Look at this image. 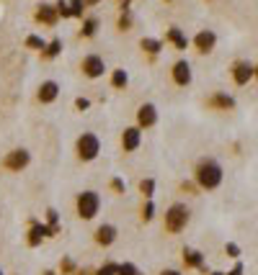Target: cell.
Wrapping results in <instances>:
<instances>
[{"label": "cell", "instance_id": "5", "mask_svg": "<svg viewBox=\"0 0 258 275\" xmlns=\"http://www.w3.org/2000/svg\"><path fill=\"white\" fill-rule=\"evenodd\" d=\"M28 162H31V155H28V149L18 147V149H10L8 155H5L3 167H8V170H13V173H21Z\"/></svg>", "mask_w": 258, "mask_h": 275}, {"label": "cell", "instance_id": "28", "mask_svg": "<svg viewBox=\"0 0 258 275\" xmlns=\"http://www.w3.org/2000/svg\"><path fill=\"white\" fill-rule=\"evenodd\" d=\"M57 13L62 18H72V10H70V3H65V0H57Z\"/></svg>", "mask_w": 258, "mask_h": 275}, {"label": "cell", "instance_id": "14", "mask_svg": "<svg viewBox=\"0 0 258 275\" xmlns=\"http://www.w3.org/2000/svg\"><path fill=\"white\" fill-rule=\"evenodd\" d=\"M116 226L114 224H101L98 229H96V242L101 244V247H109V244H114L116 242Z\"/></svg>", "mask_w": 258, "mask_h": 275}, {"label": "cell", "instance_id": "2", "mask_svg": "<svg viewBox=\"0 0 258 275\" xmlns=\"http://www.w3.org/2000/svg\"><path fill=\"white\" fill-rule=\"evenodd\" d=\"M189 221H191V211L184 203H173L168 211H165V224L163 226H165L168 234H178L189 226Z\"/></svg>", "mask_w": 258, "mask_h": 275}, {"label": "cell", "instance_id": "6", "mask_svg": "<svg viewBox=\"0 0 258 275\" xmlns=\"http://www.w3.org/2000/svg\"><path fill=\"white\" fill-rule=\"evenodd\" d=\"M80 70H83L85 78L96 80V78H101V75L106 72V62H103V57H98V54H88V57H83Z\"/></svg>", "mask_w": 258, "mask_h": 275}, {"label": "cell", "instance_id": "38", "mask_svg": "<svg viewBox=\"0 0 258 275\" xmlns=\"http://www.w3.org/2000/svg\"><path fill=\"white\" fill-rule=\"evenodd\" d=\"M85 3H88V5H98V3H101V0H85Z\"/></svg>", "mask_w": 258, "mask_h": 275}, {"label": "cell", "instance_id": "22", "mask_svg": "<svg viewBox=\"0 0 258 275\" xmlns=\"http://www.w3.org/2000/svg\"><path fill=\"white\" fill-rule=\"evenodd\" d=\"M127 83H129V75H127L124 70H114L111 85H114V88H127Z\"/></svg>", "mask_w": 258, "mask_h": 275}, {"label": "cell", "instance_id": "39", "mask_svg": "<svg viewBox=\"0 0 258 275\" xmlns=\"http://www.w3.org/2000/svg\"><path fill=\"white\" fill-rule=\"evenodd\" d=\"M209 275H227V273H220V270H215V273H209Z\"/></svg>", "mask_w": 258, "mask_h": 275}, {"label": "cell", "instance_id": "35", "mask_svg": "<svg viewBox=\"0 0 258 275\" xmlns=\"http://www.w3.org/2000/svg\"><path fill=\"white\" fill-rule=\"evenodd\" d=\"M75 108H78V111H88L90 108V100L88 98H75Z\"/></svg>", "mask_w": 258, "mask_h": 275}, {"label": "cell", "instance_id": "3", "mask_svg": "<svg viewBox=\"0 0 258 275\" xmlns=\"http://www.w3.org/2000/svg\"><path fill=\"white\" fill-rule=\"evenodd\" d=\"M75 208H78V216H80L83 221L96 219V213L101 211V195H98L96 190H83V193H78Z\"/></svg>", "mask_w": 258, "mask_h": 275}, {"label": "cell", "instance_id": "15", "mask_svg": "<svg viewBox=\"0 0 258 275\" xmlns=\"http://www.w3.org/2000/svg\"><path fill=\"white\" fill-rule=\"evenodd\" d=\"M57 5H49V3H41L39 8H36V21L39 23H47V26H54L57 23Z\"/></svg>", "mask_w": 258, "mask_h": 275}, {"label": "cell", "instance_id": "37", "mask_svg": "<svg viewBox=\"0 0 258 275\" xmlns=\"http://www.w3.org/2000/svg\"><path fill=\"white\" fill-rule=\"evenodd\" d=\"M160 275H181V273H178V270H163Z\"/></svg>", "mask_w": 258, "mask_h": 275}, {"label": "cell", "instance_id": "20", "mask_svg": "<svg viewBox=\"0 0 258 275\" xmlns=\"http://www.w3.org/2000/svg\"><path fill=\"white\" fill-rule=\"evenodd\" d=\"M96 31H98V18H85L83 28H80V36L90 39V36H96Z\"/></svg>", "mask_w": 258, "mask_h": 275}, {"label": "cell", "instance_id": "16", "mask_svg": "<svg viewBox=\"0 0 258 275\" xmlns=\"http://www.w3.org/2000/svg\"><path fill=\"white\" fill-rule=\"evenodd\" d=\"M207 103L212 105V108H220V111H233L235 108V98L227 95V93H215Z\"/></svg>", "mask_w": 258, "mask_h": 275}, {"label": "cell", "instance_id": "7", "mask_svg": "<svg viewBox=\"0 0 258 275\" xmlns=\"http://www.w3.org/2000/svg\"><path fill=\"white\" fill-rule=\"evenodd\" d=\"M233 80L235 85H248L253 78H256V65H251L248 59H238V62L233 65Z\"/></svg>", "mask_w": 258, "mask_h": 275}, {"label": "cell", "instance_id": "29", "mask_svg": "<svg viewBox=\"0 0 258 275\" xmlns=\"http://www.w3.org/2000/svg\"><path fill=\"white\" fill-rule=\"evenodd\" d=\"M129 26H132V16H129V10H124L119 16V31H129Z\"/></svg>", "mask_w": 258, "mask_h": 275}, {"label": "cell", "instance_id": "4", "mask_svg": "<svg viewBox=\"0 0 258 275\" xmlns=\"http://www.w3.org/2000/svg\"><path fill=\"white\" fill-rule=\"evenodd\" d=\"M75 152H78V160L83 162H93L98 157V152H101V142H98V136L96 134H80L78 136V142H75Z\"/></svg>", "mask_w": 258, "mask_h": 275}, {"label": "cell", "instance_id": "31", "mask_svg": "<svg viewBox=\"0 0 258 275\" xmlns=\"http://www.w3.org/2000/svg\"><path fill=\"white\" fill-rule=\"evenodd\" d=\"M225 255L233 257V260H238V257H240V247H238L235 242H227V244H225Z\"/></svg>", "mask_w": 258, "mask_h": 275}, {"label": "cell", "instance_id": "1", "mask_svg": "<svg viewBox=\"0 0 258 275\" xmlns=\"http://www.w3.org/2000/svg\"><path fill=\"white\" fill-rule=\"evenodd\" d=\"M194 178H196V185H199L202 190H215V188L222 185L225 173H222V165L217 160L204 157V160H199V165H196Z\"/></svg>", "mask_w": 258, "mask_h": 275}, {"label": "cell", "instance_id": "40", "mask_svg": "<svg viewBox=\"0 0 258 275\" xmlns=\"http://www.w3.org/2000/svg\"><path fill=\"white\" fill-rule=\"evenodd\" d=\"M256 80H258V65H256Z\"/></svg>", "mask_w": 258, "mask_h": 275}, {"label": "cell", "instance_id": "11", "mask_svg": "<svg viewBox=\"0 0 258 275\" xmlns=\"http://www.w3.org/2000/svg\"><path fill=\"white\" fill-rule=\"evenodd\" d=\"M140 144H142V129L140 126L124 129V134H121V147H124V152H134Z\"/></svg>", "mask_w": 258, "mask_h": 275}, {"label": "cell", "instance_id": "26", "mask_svg": "<svg viewBox=\"0 0 258 275\" xmlns=\"http://www.w3.org/2000/svg\"><path fill=\"white\" fill-rule=\"evenodd\" d=\"M116 275H142V273H140V268H137V265H132V263H121Z\"/></svg>", "mask_w": 258, "mask_h": 275}, {"label": "cell", "instance_id": "21", "mask_svg": "<svg viewBox=\"0 0 258 275\" xmlns=\"http://www.w3.org/2000/svg\"><path fill=\"white\" fill-rule=\"evenodd\" d=\"M140 47H142L147 54H158V52L163 49V41H158V39H142Z\"/></svg>", "mask_w": 258, "mask_h": 275}, {"label": "cell", "instance_id": "8", "mask_svg": "<svg viewBox=\"0 0 258 275\" xmlns=\"http://www.w3.org/2000/svg\"><path fill=\"white\" fill-rule=\"evenodd\" d=\"M47 237H54L52 226H49V224H39V221H31V229H28V237H26L28 247H39V244H41V239H47Z\"/></svg>", "mask_w": 258, "mask_h": 275}, {"label": "cell", "instance_id": "23", "mask_svg": "<svg viewBox=\"0 0 258 275\" xmlns=\"http://www.w3.org/2000/svg\"><path fill=\"white\" fill-rule=\"evenodd\" d=\"M26 47H28V49L44 52V49H47V41H44L41 36H36V34H31V36H26Z\"/></svg>", "mask_w": 258, "mask_h": 275}, {"label": "cell", "instance_id": "10", "mask_svg": "<svg viewBox=\"0 0 258 275\" xmlns=\"http://www.w3.org/2000/svg\"><path fill=\"white\" fill-rule=\"evenodd\" d=\"M215 44H217V34L209 31V28H204V31H199L194 36V47H196V52H202V54H209L212 49H215Z\"/></svg>", "mask_w": 258, "mask_h": 275}, {"label": "cell", "instance_id": "32", "mask_svg": "<svg viewBox=\"0 0 258 275\" xmlns=\"http://www.w3.org/2000/svg\"><path fill=\"white\" fill-rule=\"evenodd\" d=\"M153 216H155V203H153V201H147L145 208H142V221H150Z\"/></svg>", "mask_w": 258, "mask_h": 275}, {"label": "cell", "instance_id": "13", "mask_svg": "<svg viewBox=\"0 0 258 275\" xmlns=\"http://www.w3.org/2000/svg\"><path fill=\"white\" fill-rule=\"evenodd\" d=\"M57 95H59V85L54 80H44L39 85V93H36L39 103H52V100H57Z\"/></svg>", "mask_w": 258, "mask_h": 275}, {"label": "cell", "instance_id": "36", "mask_svg": "<svg viewBox=\"0 0 258 275\" xmlns=\"http://www.w3.org/2000/svg\"><path fill=\"white\" fill-rule=\"evenodd\" d=\"M243 270H246V268H243V263H235V268L227 273V275H243Z\"/></svg>", "mask_w": 258, "mask_h": 275}, {"label": "cell", "instance_id": "33", "mask_svg": "<svg viewBox=\"0 0 258 275\" xmlns=\"http://www.w3.org/2000/svg\"><path fill=\"white\" fill-rule=\"evenodd\" d=\"M111 188H114L116 193H124V190H127V183L121 180V178H114V180H111Z\"/></svg>", "mask_w": 258, "mask_h": 275}, {"label": "cell", "instance_id": "27", "mask_svg": "<svg viewBox=\"0 0 258 275\" xmlns=\"http://www.w3.org/2000/svg\"><path fill=\"white\" fill-rule=\"evenodd\" d=\"M119 273V265L116 263H103L98 270H96V275H116Z\"/></svg>", "mask_w": 258, "mask_h": 275}, {"label": "cell", "instance_id": "30", "mask_svg": "<svg viewBox=\"0 0 258 275\" xmlns=\"http://www.w3.org/2000/svg\"><path fill=\"white\" fill-rule=\"evenodd\" d=\"M47 219H49V226H52V232L57 234V232H59V224H57V221H59V213H57L54 208H49V211H47Z\"/></svg>", "mask_w": 258, "mask_h": 275}, {"label": "cell", "instance_id": "34", "mask_svg": "<svg viewBox=\"0 0 258 275\" xmlns=\"http://www.w3.org/2000/svg\"><path fill=\"white\" fill-rule=\"evenodd\" d=\"M59 270H62V275L72 273V270H75V265H72V260H70V257H65V260H62V265H59Z\"/></svg>", "mask_w": 258, "mask_h": 275}, {"label": "cell", "instance_id": "18", "mask_svg": "<svg viewBox=\"0 0 258 275\" xmlns=\"http://www.w3.org/2000/svg\"><path fill=\"white\" fill-rule=\"evenodd\" d=\"M165 39H168L171 44H176V49H186L189 47V39H186V34L181 31V28H168V34H165Z\"/></svg>", "mask_w": 258, "mask_h": 275}, {"label": "cell", "instance_id": "17", "mask_svg": "<svg viewBox=\"0 0 258 275\" xmlns=\"http://www.w3.org/2000/svg\"><path fill=\"white\" fill-rule=\"evenodd\" d=\"M184 265L186 268H199V270H204L207 273V265H204V255L199 252V250H184Z\"/></svg>", "mask_w": 258, "mask_h": 275}, {"label": "cell", "instance_id": "12", "mask_svg": "<svg viewBox=\"0 0 258 275\" xmlns=\"http://www.w3.org/2000/svg\"><path fill=\"white\" fill-rule=\"evenodd\" d=\"M173 83L186 88L191 83V65L186 62V59H178V62L173 65Z\"/></svg>", "mask_w": 258, "mask_h": 275}, {"label": "cell", "instance_id": "19", "mask_svg": "<svg viewBox=\"0 0 258 275\" xmlns=\"http://www.w3.org/2000/svg\"><path fill=\"white\" fill-rule=\"evenodd\" d=\"M59 52H62V39H52V41L47 44V49L41 52V57H44V59H54Z\"/></svg>", "mask_w": 258, "mask_h": 275}, {"label": "cell", "instance_id": "24", "mask_svg": "<svg viewBox=\"0 0 258 275\" xmlns=\"http://www.w3.org/2000/svg\"><path fill=\"white\" fill-rule=\"evenodd\" d=\"M140 190H142L145 198H153V193H155V180H153V178H145V180L140 183Z\"/></svg>", "mask_w": 258, "mask_h": 275}, {"label": "cell", "instance_id": "41", "mask_svg": "<svg viewBox=\"0 0 258 275\" xmlns=\"http://www.w3.org/2000/svg\"><path fill=\"white\" fill-rule=\"evenodd\" d=\"M0 275H3V270H0Z\"/></svg>", "mask_w": 258, "mask_h": 275}, {"label": "cell", "instance_id": "9", "mask_svg": "<svg viewBox=\"0 0 258 275\" xmlns=\"http://www.w3.org/2000/svg\"><path fill=\"white\" fill-rule=\"evenodd\" d=\"M158 124V108L153 103H142L137 108V126L140 129H150Z\"/></svg>", "mask_w": 258, "mask_h": 275}, {"label": "cell", "instance_id": "25", "mask_svg": "<svg viewBox=\"0 0 258 275\" xmlns=\"http://www.w3.org/2000/svg\"><path fill=\"white\" fill-rule=\"evenodd\" d=\"M85 0H70V10H72V18H83V10H85Z\"/></svg>", "mask_w": 258, "mask_h": 275}]
</instances>
